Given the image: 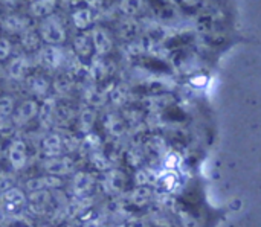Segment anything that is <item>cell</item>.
I'll use <instances>...</instances> for the list:
<instances>
[{"label": "cell", "instance_id": "obj_1", "mask_svg": "<svg viewBox=\"0 0 261 227\" xmlns=\"http://www.w3.org/2000/svg\"><path fill=\"white\" fill-rule=\"evenodd\" d=\"M37 32H38L41 41L46 43V46H58L60 47L67 38L63 20L57 14H52V15L40 20Z\"/></svg>", "mask_w": 261, "mask_h": 227}, {"label": "cell", "instance_id": "obj_2", "mask_svg": "<svg viewBox=\"0 0 261 227\" xmlns=\"http://www.w3.org/2000/svg\"><path fill=\"white\" fill-rule=\"evenodd\" d=\"M8 160L14 171H21L28 163V145L21 139H14L8 147Z\"/></svg>", "mask_w": 261, "mask_h": 227}, {"label": "cell", "instance_id": "obj_3", "mask_svg": "<svg viewBox=\"0 0 261 227\" xmlns=\"http://www.w3.org/2000/svg\"><path fill=\"white\" fill-rule=\"evenodd\" d=\"M43 168L50 177H63L72 173L73 169V160L66 157V156H58V157H50L43 162Z\"/></svg>", "mask_w": 261, "mask_h": 227}, {"label": "cell", "instance_id": "obj_4", "mask_svg": "<svg viewBox=\"0 0 261 227\" xmlns=\"http://www.w3.org/2000/svg\"><path fill=\"white\" fill-rule=\"evenodd\" d=\"M38 110H40V104L37 102V99H26L15 108L12 119L15 125H26L35 118H38Z\"/></svg>", "mask_w": 261, "mask_h": 227}, {"label": "cell", "instance_id": "obj_5", "mask_svg": "<svg viewBox=\"0 0 261 227\" xmlns=\"http://www.w3.org/2000/svg\"><path fill=\"white\" fill-rule=\"evenodd\" d=\"M0 200H2V205L6 209V212H12V214L18 212L20 209H23L28 205L26 194L15 186L11 188L9 191L0 194Z\"/></svg>", "mask_w": 261, "mask_h": 227}, {"label": "cell", "instance_id": "obj_6", "mask_svg": "<svg viewBox=\"0 0 261 227\" xmlns=\"http://www.w3.org/2000/svg\"><path fill=\"white\" fill-rule=\"evenodd\" d=\"M0 27L8 34H23L29 29V18L20 14H6L0 18Z\"/></svg>", "mask_w": 261, "mask_h": 227}, {"label": "cell", "instance_id": "obj_7", "mask_svg": "<svg viewBox=\"0 0 261 227\" xmlns=\"http://www.w3.org/2000/svg\"><path fill=\"white\" fill-rule=\"evenodd\" d=\"M63 147H64V140L58 133H47L43 140H41V151L44 153L46 159L50 157H58L63 153Z\"/></svg>", "mask_w": 261, "mask_h": 227}, {"label": "cell", "instance_id": "obj_8", "mask_svg": "<svg viewBox=\"0 0 261 227\" xmlns=\"http://www.w3.org/2000/svg\"><path fill=\"white\" fill-rule=\"evenodd\" d=\"M90 37H92V43H93V50L98 55H106V53L110 52V49H112V38H110V35L107 34L106 29L93 27L92 32H90Z\"/></svg>", "mask_w": 261, "mask_h": 227}, {"label": "cell", "instance_id": "obj_9", "mask_svg": "<svg viewBox=\"0 0 261 227\" xmlns=\"http://www.w3.org/2000/svg\"><path fill=\"white\" fill-rule=\"evenodd\" d=\"M57 101L54 98H46L43 99V104H40V110H38V122L41 127L49 128L52 125V122L55 121V115H57Z\"/></svg>", "mask_w": 261, "mask_h": 227}, {"label": "cell", "instance_id": "obj_10", "mask_svg": "<svg viewBox=\"0 0 261 227\" xmlns=\"http://www.w3.org/2000/svg\"><path fill=\"white\" fill-rule=\"evenodd\" d=\"M61 185V180L58 177H34V179H29L24 185L26 191L29 194L32 192H38V191H49V189H54L57 186Z\"/></svg>", "mask_w": 261, "mask_h": 227}, {"label": "cell", "instance_id": "obj_11", "mask_svg": "<svg viewBox=\"0 0 261 227\" xmlns=\"http://www.w3.org/2000/svg\"><path fill=\"white\" fill-rule=\"evenodd\" d=\"M28 67H29V63H28V58L24 55H17L14 56L8 67H6V72H8V76L14 81H21L24 76H26V72H28Z\"/></svg>", "mask_w": 261, "mask_h": 227}, {"label": "cell", "instance_id": "obj_12", "mask_svg": "<svg viewBox=\"0 0 261 227\" xmlns=\"http://www.w3.org/2000/svg\"><path fill=\"white\" fill-rule=\"evenodd\" d=\"M55 6H57V2L54 0H37V2H31L29 3V14L31 17L34 18H46L52 14H55Z\"/></svg>", "mask_w": 261, "mask_h": 227}, {"label": "cell", "instance_id": "obj_13", "mask_svg": "<svg viewBox=\"0 0 261 227\" xmlns=\"http://www.w3.org/2000/svg\"><path fill=\"white\" fill-rule=\"evenodd\" d=\"M93 185V179L89 173H76L72 180V191L76 197L86 195Z\"/></svg>", "mask_w": 261, "mask_h": 227}, {"label": "cell", "instance_id": "obj_14", "mask_svg": "<svg viewBox=\"0 0 261 227\" xmlns=\"http://www.w3.org/2000/svg\"><path fill=\"white\" fill-rule=\"evenodd\" d=\"M63 50L58 46H46L41 50V60L44 66H49L50 69H57L61 66L63 61Z\"/></svg>", "mask_w": 261, "mask_h": 227}, {"label": "cell", "instance_id": "obj_15", "mask_svg": "<svg viewBox=\"0 0 261 227\" xmlns=\"http://www.w3.org/2000/svg\"><path fill=\"white\" fill-rule=\"evenodd\" d=\"M73 50L76 55L80 56H90L92 50H93V43H92V37L86 35V34H78L73 38Z\"/></svg>", "mask_w": 261, "mask_h": 227}, {"label": "cell", "instance_id": "obj_16", "mask_svg": "<svg viewBox=\"0 0 261 227\" xmlns=\"http://www.w3.org/2000/svg\"><path fill=\"white\" fill-rule=\"evenodd\" d=\"M20 41H21V47L26 52H34V50H38L40 43H41V38H40V35H38L37 31H34V29L29 27L28 31H24L20 35Z\"/></svg>", "mask_w": 261, "mask_h": 227}, {"label": "cell", "instance_id": "obj_17", "mask_svg": "<svg viewBox=\"0 0 261 227\" xmlns=\"http://www.w3.org/2000/svg\"><path fill=\"white\" fill-rule=\"evenodd\" d=\"M50 203V194L49 191H38V192H32L28 195V205L34 209V211H44Z\"/></svg>", "mask_w": 261, "mask_h": 227}, {"label": "cell", "instance_id": "obj_18", "mask_svg": "<svg viewBox=\"0 0 261 227\" xmlns=\"http://www.w3.org/2000/svg\"><path fill=\"white\" fill-rule=\"evenodd\" d=\"M29 87H31V90H32L34 95L41 96V98L46 99V98H47L46 95H47L49 89L52 87V84H50L49 79H46L44 76L35 75V76H32V78L29 79Z\"/></svg>", "mask_w": 261, "mask_h": 227}, {"label": "cell", "instance_id": "obj_19", "mask_svg": "<svg viewBox=\"0 0 261 227\" xmlns=\"http://www.w3.org/2000/svg\"><path fill=\"white\" fill-rule=\"evenodd\" d=\"M72 87H73V79H72L69 75H66V73L57 75L55 79L52 81V89H54V92H55L57 95H60V96L67 95V93L72 90Z\"/></svg>", "mask_w": 261, "mask_h": 227}, {"label": "cell", "instance_id": "obj_20", "mask_svg": "<svg viewBox=\"0 0 261 227\" xmlns=\"http://www.w3.org/2000/svg\"><path fill=\"white\" fill-rule=\"evenodd\" d=\"M72 21L76 29H87L92 23V12L87 8H78L72 12Z\"/></svg>", "mask_w": 261, "mask_h": 227}, {"label": "cell", "instance_id": "obj_21", "mask_svg": "<svg viewBox=\"0 0 261 227\" xmlns=\"http://www.w3.org/2000/svg\"><path fill=\"white\" fill-rule=\"evenodd\" d=\"M15 108H17V105H15V99L12 96H9V95L0 96V116L2 118H12Z\"/></svg>", "mask_w": 261, "mask_h": 227}, {"label": "cell", "instance_id": "obj_22", "mask_svg": "<svg viewBox=\"0 0 261 227\" xmlns=\"http://www.w3.org/2000/svg\"><path fill=\"white\" fill-rule=\"evenodd\" d=\"M95 111L92 108H84L81 111V116H80V122H81V130L83 131H90V128L93 127V122H95Z\"/></svg>", "mask_w": 261, "mask_h": 227}, {"label": "cell", "instance_id": "obj_23", "mask_svg": "<svg viewBox=\"0 0 261 227\" xmlns=\"http://www.w3.org/2000/svg\"><path fill=\"white\" fill-rule=\"evenodd\" d=\"M15 122L12 118H2L0 116V136L3 137H8L14 133V128H15Z\"/></svg>", "mask_w": 261, "mask_h": 227}, {"label": "cell", "instance_id": "obj_24", "mask_svg": "<svg viewBox=\"0 0 261 227\" xmlns=\"http://www.w3.org/2000/svg\"><path fill=\"white\" fill-rule=\"evenodd\" d=\"M148 197H150V191L147 188H138L132 194V202L135 205H145L148 202Z\"/></svg>", "mask_w": 261, "mask_h": 227}, {"label": "cell", "instance_id": "obj_25", "mask_svg": "<svg viewBox=\"0 0 261 227\" xmlns=\"http://www.w3.org/2000/svg\"><path fill=\"white\" fill-rule=\"evenodd\" d=\"M14 176L9 173H0V194L9 191L11 188H14Z\"/></svg>", "mask_w": 261, "mask_h": 227}, {"label": "cell", "instance_id": "obj_26", "mask_svg": "<svg viewBox=\"0 0 261 227\" xmlns=\"http://www.w3.org/2000/svg\"><path fill=\"white\" fill-rule=\"evenodd\" d=\"M12 44L6 37H0V61H5L11 56Z\"/></svg>", "mask_w": 261, "mask_h": 227}, {"label": "cell", "instance_id": "obj_27", "mask_svg": "<svg viewBox=\"0 0 261 227\" xmlns=\"http://www.w3.org/2000/svg\"><path fill=\"white\" fill-rule=\"evenodd\" d=\"M121 9L127 14V15H133L138 12L139 9V2H122L121 3Z\"/></svg>", "mask_w": 261, "mask_h": 227}, {"label": "cell", "instance_id": "obj_28", "mask_svg": "<svg viewBox=\"0 0 261 227\" xmlns=\"http://www.w3.org/2000/svg\"><path fill=\"white\" fill-rule=\"evenodd\" d=\"M109 128H110V131H112L115 136H119V134L124 133V125H122V122H121L119 119H115V118L110 119Z\"/></svg>", "mask_w": 261, "mask_h": 227}, {"label": "cell", "instance_id": "obj_29", "mask_svg": "<svg viewBox=\"0 0 261 227\" xmlns=\"http://www.w3.org/2000/svg\"><path fill=\"white\" fill-rule=\"evenodd\" d=\"M138 29V26H136V23L133 21V20H125L124 23H122V26H121V31L124 32V34H127V35H132V34H135V31Z\"/></svg>", "mask_w": 261, "mask_h": 227}, {"label": "cell", "instance_id": "obj_30", "mask_svg": "<svg viewBox=\"0 0 261 227\" xmlns=\"http://www.w3.org/2000/svg\"><path fill=\"white\" fill-rule=\"evenodd\" d=\"M110 182H112L113 189H122L124 186V177L119 173H113V177H110Z\"/></svg>", "mask_w": 261, "mask_h": 227}, {"label": "cell", "instance_id": "obj_31", "mask_svg": "<svg viewBox=\"0 0 261 227\" xmlns=\"http://www.w3.org/2000/svg\"><path fill=\"white\" fill-rule=\"evenodd\" d=\"M124 99H125V93H124L121 89H115V90L112 92V101H113L115 104L121 105V104L124 102Z\"/></svg>", "mask_w": 261, "mask_h": 227}, {"label": "cell", "instance_id": "obj_32", "mask_svg": "<svg viewBox=\"0 0 261 227\" xmlns=\"http://www.w3.org/2000/svg\"><path fill=\"white\" fill-rule=\"evenodd\" d=\"M211 26H213V20L210 17H202L199 20V29L200 31H210Z\"/></svg>", "mask_w": 261, "mask_h": 227}, {"label": "cell", "instance_id": "obj_33", "mask_svg": "<svg viewBox=\"0 0 261 227\" xmlns=\"http://www.w3.org/2000/svg\"><path fill=\"white\" fill-rule=\"evenodd\" d=\"M191 84L193 86H205L206 84V78L205 76H196L191 79Z\"/></svg>", "mask_w": 261, "mask_h": 227}, {"label": "cell", "instance_id": "obj_34", "mask_svg": "<svg viewBox=\"0 0 261 227\" xmlns=\"http://www.w3.org/2000/svg\"><path fill=\"white\" fill-rule=\"evenodd\" d=\"M136 180H138V183H139V185H144V183H147V182H148V179H147V174H145L144 171H139V173H138V176H136Z\"/></svg>", "mask_w": 261, "mask_h": 227}, {"label": "cell", "instance_id": "obj_35", "mask_svg": "<svg viewBox=\"0 0 261 227\" xmlns=\"http://www.w3.org/2000/svg\"><path fill=\"white\" fill-rule=\"evenodd\" d=\"M184 224H185V227H197V221L191 217H188V218L184 217Z\"/></svg>", "mask_w": 261, "mask_h": 227}, {"label": "cell", "instance_id": "obj_36", "mask_svg": "<svg viewBox=\"0 0 261 227\" xmlns=\"http://www.w3.org/2000/svg\"><path fill=\"white\" fill-rule=\"evenodd\" d=\"M176 162H177V157H176V156H171V157L167 160V166H170V168H171V166H174V163H176Z\"/></svg>", "mask_w": 261, "mask_h": 227}, {"label": "cell", "instance_id": "obj_37", "mask_svg": "<svg viewBox=\"0 0 261 227\" xmlns=\"http://www.w3.org/2000/svg\"><path fill=\"white\" fill-rule=\"evenodd\" d=\"M83 227H99V226H98V223H96V221L90 220V221H86V223H84V226H83Z\"/></svg>", "mask_w": 261, "mask_h": 227}, {"label": "cell", "instance_id": "obj_38", "mask_svg": "<svg viewBox=\"0 0 261 227\" xmlns=\"http://www.w3.org/2000/svg\"><path fill=\"white\" fill-rule=\"evenodd\" d=\"M116 227H124V226H116Z\"/></svg>", "mask_w": 261, "mask_h": 227}, {"label": "cell", "instance_id": "obj_39", "mask_svg": "<svg viewBox=\"0 0 261 227\" xmlns=\"http://www.w3.org/2000/svg\"><path fill=\"white\" fill-rule=\"evenodd\" d=\"M0 156H2V153H0Z\"/></svg>", "mask_w": 261, "mask_h": 227}]
</instances>
